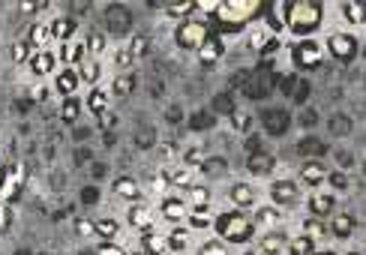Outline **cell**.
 Returning a JSON list of instances; mask_svg holds the SVG:
<instances>
[{
    "label": "cell",
    "mask_w": 366,
    "mask_h": 255,
    "mask_svg": "<svg viewBox=\"0 0 366 255\" xmlns=\"http://www.w3.org/2000/svg\"><path fill=\"white\" fill-rule=\"evenodd\" d=\"M255 15H261V6L255 0H222V3L213 6L211 21L216 24V30L222 36V34H240L249 24V19H255Z\"/></svg>",
    "instance_id": "cell-1"
},
{
    "label": "cell",
    "mask_w": 366,
    "mask_h": 255,
    "mask_svg": "<svg viewBox=\"0 0 366 255\" xmlns=\"http://www.w3.org/2000/svg\"><path fill=\"white\" fill-rule=\"evenodd\" d=\"M321 19H324V6L319 0H294V3H288L286 27L297 39H312V34L321 27Z\"/></svg>",
    "instance_id": "cell-2"
},
{
    "label": "cell",
    "mask_w": 366,
    "mask_h": 255,
    "mask_svg": "<svg viewBox=\"0 0 366 255\" xmlns=\"http://www.w3.org/2000/svg\"><path fill=\"white\" fill-rule=\"evenodd\" d=\"M213 228L219 234L222 243H249V237L255 234V222L246 217L244 210H226L213 219Z\"/></svg>",
    "instance_id": "cell-3"
},
{
    "label": "cell",
    "mask_w": 366,
    "mask_h": 255,
    "mask_svg": "<svg viewBox=\"0 0 366 255\" xmlns=\"http://www.w3.org/2000/svg\"><path fill=\"white\" fill-rule=\"evenodd\" d=\"M207 36H211V24H207V19L204 21L202 19H186L174 27V43H177L183 52H198Z\"/></svg>",
    "instance_id": "cell-4"
},
{
    "label": "cell",
    "mask_w": 366,
    "mask_h": 255,
    "mask_svg": "<svg viewBox=\"0 0 366 255\" xmlns=\"http://www.w3.org/2000/svg\"><path fill=\"white\" fill-rule=\"evenodd\" d=\"M24 177H28V171H24L21 162H6L0 168V201L10 204L12 199H19L24 189Z\"/></svg>",
    "instance_id": "cell-5"
},
{
    "label": "cell",
    "mask_w": 366,
    "mask_h": 255,
    "mask_svg": "<svg viewBox=\"0 0 366 255\" xmlns=\"http://www.w3.org/2000/svg\"><path fill=\"white\" fill-rule=\"evenodd\" d=\"M327 52L339 63H352V60H357V54H360V43H357V36H352L348 30H336V34L327 36Z\"/></svg>",
    "instance_id": "cell-6"
},
{
    "label": "cell",
    "mask_w": 366,
    "mask_h": 255,
    "mask_svg": "<svg viewBox=\"0 0 366 255\" xmlns=\"http://www.w3.org/2000/svg\"><path fill=\"white\" fill-rule=\"evenodd\" d=\"M321 57H324V52L315 39H297V43L291 45V60H294L297 69H319Z\"/></svg>",
    "instance_id": "cell-7"
},
{
    "label": "cell",
    "mask_w": 366,
    "mask_h": 255,
    "mask_svg": "<svg viewBox=\"0 0 366 255\" xmlns=\"http://www.w3.org/2000/svg\"><path fill=\"white\" fill-rule=\"evenodd\" d=\"M127 222H129V228H136V232H153V225H156V213L151 210V204H144V201H132L129 204V210H127Z\"/></svg>",
    "instance_id": "cell-8"
},
{
    "label": "cell",
    "mask_w": 366,
    "mask_h": 255,
    "mask_svg": "<svg viewBox=\"0 0 366 255\" xmlns=\"http://www.w3.org/2000/svg\"><path fill=\"white\" fill-rule=\"evenodd\" d=\"M301 199V189H297L294 180H273L270 184V201L273 208H291Z\"/></svg>",
    "instance_id": "cell-9"
},
{
    "label": "cell",
    "mask_w": 366,
    "mask_h": 255,
    "mask_svg": "<svg viewBox=\"0 0 366 255\" xmlns=\"http://www.w3.org/2000/svg\"><path fill=\"white\" fill-rule=\"evenodd\" d=\"M48 30H52V43H72V36H76L78 30V21L72 19V15H57V19L48 21Z\"/></svg>",
    "instance_id": "cell-10"
},
{
    "label": "cell",
    "mask_w": 366,
    "mask_h": 255,
    "mask_svg": "<svg viewBox=\"0 0 366 255\" xmlns=\"http://www.w3.org/2000/svg\"><path fill=\"white\" fill-rule=\"evenodd\" d=\"M228 201L235 204V210H246V208H252L255 201H259V192H255V186L252 184H231L228 189Z\"/></svg>",
    "instance_id": "cell-11"
},
{
    "label": "cell",
    "mask_w": 366,
    "mask_h": 255,
    "mask_svg": "<svg viewBox=\"0 0 366 255\" xmlns=\"http://www.w3.org/2000/svg\"><path fill=\"white\" fill-rule=\"evenodd\" d=\"M222 54H226V39H222L219 34H211L202 43V48H198V60H202L204 67H213Z\"/></svg>",
    "instance_id": "cell-12"
},
{
    "label": "cell",
    "mask_w": 366,
    "mask_h": 255,
    "mask_svg": "<svg viewBox=\"0 0 366 255\" xmlns=\"http://www.w3.org/2000/svg\"><path fill=\"white\" fill-rule=\"evenodd\" d=\"M81 87V78H78V69H69L63 67L61 72L54 76V90L63 96V100H69V96H76Z\"/></svg>",
    "instance_id": "cell-13"
},
{
    "label": "cell",
    "mask_w": 366,
    "mask_h": 255,
    "mask_svg": "<svg viewBox=\"0 0 366 255\" xmlns=\"http://www.w3.org/2000/svg\"><path fill=\"white\" fill-rule=\"evenodd\" d=\"M28 67L33 76H48V72H54L57 69V54L52 52V48H43V52H33V57L28 60Z\"/></svg>",
    "instance_id": "cell-14"
},
{
    "label": "cell",
    "mask_w": 366,
    "mask_h": 255,
    "mask_svg": "<svg viewBox=\"0 0 366 255\" xmlns=\"http://www.w3.org/2000/svg\"><path fill=\"white\" fill-rule=\"evenodd\" d=\"M85 57H87V45L78 43V39H72V43H63L61 45V63H63V67L78 69L81 63H85Z\"/></svg>",
    "instance_id": "cell-15"
},
{
    "label": "cell",
    "mask_w": 366,
    "mask_h": 255,
    "mask_svg": "<svg viewBox=\"0 0 366 255\" xmlns=\"http://www.w3.org/2000/svg\"><path fill=\"white\" fill-rule=\"evenodd\" d=\"M336 210V195L334 192H312L310 195V213L315 219H324Z\"/></svg>",
    "instance_id": "cell-16"
},
{
    "label": "cell",
    "mask_w": 366,
    "mask_h": 255,
    "mask_svg": "<svg viewBox=\"0 0 366 255\" xmlns=\"http://www.w3.org/2000/svg\"><path fill=\"white\" fill-rule=\"evenodd\" d=\"M160 213H162V219H169V222H174V225H177V222L186 217V201L180 199V195H165L162 199V204H160Z\"/></svg>",
    "instance_id": "cell-17"
},
{
    "label": "cell",
    "mask_w": 366,
    "mask_h": 255,
    "mask_svg": "<svg viewBox=\"0 0 366 255\" xmlns=\"http://www.w3.org/2000/svg\"><path fill=\"white\" fill-rule=\"evenodd\" d=\"M24 39H28V45L33 48V52H43V48H48V43H52V30H48V21H33Z\"/></svg>",
    "instance_id": "cell-18"
},
{
    "label": "cell",
    "mask_w": 366,
    "mask_h": 255,
    "mask_svg": "<svg viewBox=\"0 0 366 255\" xmlns=\"http://www.w3.org/2000/svg\"><path fill=\"white\" fill-rule=\"evenodd\" d=\"M301 180L306 186H321L324 180H327V168H324V162L319 159H310L301 166Z\"/></svg>",
    "instance_id": "cell-19"
},
{
    "label": "cell",
    "mask_w": 366,
    "mask_h": 255,
    "mask_svg": "<svg viewBox=\"0 0 366 255\" xmlns=\"http://www.w3.org/2000/svg\"><path fill=\"white\" fill-rule=\"evenodd\" d=\"M162 177H165V184H169L171 189H189V186H193V168H186V166L165 168Z\"/></svg>",
    "instance_id": "cell-20"
},
{
    "label": "cell",
    "mask_w": 366,
    "mask_h": 255,
    "mask_svg": "<svg viewBox=\"0 0 366 255\" xmlns=\"http://www.w3.org/2000/svg\"><path fill=\"white\" fill-rule=\"evenodd\" d=\"M261 12L268 15V27L273 34H279L286 27V19H288V3H270V6H261Z\"/></svg>",
    "instance_id": "cell-21"
},
{
    "label": "cell",
    "mask_w": 366,
    "mask_h": 255,
    "mask_svg": "<svg viewBox=\"0 0 366 255\" xmlns=\"http://www.w3.org/2000/svg\"><path fill=\"white\" fill-rule=\"evenodd\" d=\"M85 109L90 114H96V118H103V114L108 111V90L103 87H90V93L85 96Z\"/></svg>",
    "instance_id": "cell-22"
},
{
    "label": "cell",
    "mask_w": 366,
    "mask_h": 255,
    "mask_svg": "<svg viewBox=\"0 0 366 255\" xmlns=\"http://www.w3.org/2000/svg\"><path fill=\"white\" fill-rule=\"evenodd\" d=\"M136 85H138V78H136V72L132 69H127V72H118L114 76V81H111V96H129L132 90H136Z\"/></svg>",
    "instance_id": "cell-23"
},
{
    "label": "cell",
    "mask_w": 366,
    "mask_h": 255,
    "mask_svg": "<svg viewBox=\"0 0 366 255\" xmlns=\"http://www.w3.org/2000/svg\"><path fill=\"white\" fill-rule=\"evenodd\" d=\"M111 189H114V195L118 199H127V201H141V192H138V184L132 177H118L111 184Z\"/></svg>",
    "instance_id": "cell-24"
},
{
    "label": "cell",
    "mask_w": 366,
    "mask_h": 255,
    "mask_svg": "<svg viewBox=\"0 0 366 255\" xmlns=\"http://www.w3.org/2000/svg\"><path fill=\"white\" fill-rule=\"evenodd\" d=\"M343 19L348 24H366V3H360V0H343Z\"/></svg>",
    "instance_id": "cell-25"
},
{
    "label": "cell",
    "mask_w": 366,
    "mask_h": 255,
    "mask_svg": "<svg viewBox=\"0 0 366 255\" xmlns=\"http://www.w3.org/2000/svg\"><path fill=\"white\" fill-rule=\"evenodd\" d=\"M282 250H286V234H282V232H268L261 237V243H259L261 255H279Z\"/></svg>",
    "instance_id": "cell-26"
},
{
    "label": "cell",
    "mask_w": 366,
    "mask_h": 255,
    "mask_svg": "<svg viewBox=\"0 0 366 255\" xmlns=\"http://www.w3.org/2000/svg\"><path fill=\"white\" fill-rule=\"evenodd\" d=\"M330 232H334L339 241H348L354 234V217L352 213H336L334 222H330Z\"/></svg>",
    "instance_id": "cell-27"
},
{
    "label": "cell",
    "mask_w": 366,
    "mask_h": 255,
    "mask_svg": "<svg viewBox=\"0 0 366 255\" xmlns=\"http://www.w3.org/2000/svg\"><path fill=\"white\" fill-rule=\"evenodd\" d=\"M94 232H96V237H103V241H114V237L120 234V222L111 217H99V219H94Z\"/></svg>",
    "instance_id": "cell-28"
},
{
    "label": "cell",
    "mask_w": 366,
    "mask_h": 255,
    "mask_svg": "<svg viewBox=\"0 0 366 255\" xmlns=\"http://www.w3.org/2000/svg\"><path fill=\"white\" fill-rule=\"evenodd\" d=\"M141 250L151 252V255H162L169 250V243H165V237L160 232H144L141 234Z\"/></svg>",
    "instance_id": "cell-29"
},
{
    "label": "cell",
    "mask_w": 366,
    "mask_h": 255,
    "mask_svg": "<svg viewBox=\"0 0 366 255\" xmlns=\"http://www.w3.org/2000/svg\"><path fill=\"white\" fill-rule=\"evenodd\" d=\"M78 78H81V85L96 87V81L103 78V63H99V60H87V63H81V67H78Z\"/></svg>",
    "instance_id": "cell-30"
},
{
    "label": "cell",
    "mask_w": 366,
    "mask_h": 255,
    "mask_svg": "<svg viewBox=\"0 0 366 255\" xmlns=\"http://www.w3.org/2000/svg\"><path fill=\"white\" fill-rule=\"evenodd\" d=\"M270 166H273V159H270V156L268 153H249V162H246V168L249 171H252V175H268V171H270Z\"/></svg>",
    "instance_id": "cell-31"
},
{
    "label": "cell",
    "mask_w": 366,
    "mask_h": 255,
    "mask_svg": "<svg viewBox=\"0 0 366 255\" xmlns=\"http://www.w3.org/2000/svg\"><path fill=\"white\" fill-rule=\"evenodd\" d=\"M288 255H315V241H310L306 234L288 241Z\"/></svg>",
    "instance_id": "cell-32"
},
{
    "label": "cell",
    "mask_w": 366,
    "mask_h": 255,
    "mask_svg": "<svg viewBox=\"0 0 366 255\" xmlns=\"http://www.w3.org/2000/svg\"><path fill=\"white\" fill-rule=\"evenodd\" d=\"M78 114H81V100H78V96H69V100L61 102V118L66 123H76Z\"/></svg>",
    "instance_id": "cell-33"
},
{
    "label": "cell",
    "mask_w": 366,
    "mask_h": 255,
    "mask_svg": "<svg viewBox=\"0 0 366 255\" xmlns=\"http://www.w3.org/2000/svg\"><path fill=\"white\" fill-rule=\"evenodd\" d=\"M186 219H189V225L193 228H211L213 225V219H211V213H207V208H193V213H186Z\"/></svg>",
    "instance_id": "cell-34"
},
{
    "label": "cell",
    "mask_w": 366,
    "mask_h": 255,
    "mask_svg": "<svg viewBox=\"0 0 366 255\" xmlns=\"http://www.w3.org/2000/svg\"><path fill=\"white\" fill-rule=\"evenodd\" d=\"M202 6L198 3H174V6H165V15H171V19H180V21H186L193 12H198Z\"/></svg>",
    "instance_id": "cell-35"
},
{
    "label": "cell",
    "mask_w": 366,
    "mask_h": 255,
    "mask_svg": "<svg viewBox=\"0 0 366 255\" xmlns=\"http://www.w3.org/2000/svg\"><path fill=\"white\" fill-rule=\"evenodd\" d=\"M186 237H189V234H186V228H174V232H171L169 237H165V243H169V250H171V252H183V250H186V243H189Z\"/></svg>",
    "instance_id": "cell-36"
},
{
    "label": "cell",
    "mask_w": 366,
    "mask_h": 255,
    "mask_svg": "<svg viewBox=\"0 0 366 255\" xmlns=\"http://www.w3.org/2000/svg\"><path fill=\"white\" fill-rule=\"evenodd\" d=\"M186 192H189V199H193V208H207V204H211V189H207V186H195L193 184Z\"/></svg>",
    "instance_id": "cell-37"
},
{
    "label": "cell",
    "mask_w": 366,
    "mask_h": 255,
    "mask_svg": "<svg viewBox=\"0 0 366 255\" xmlns=\"http://www.w3.org/2000/svg\"><path fill=\"white\" fill-rule=\"evenodd\" d=\"M183 166H186V168H204V151H202V147H189V151L186 153H183Z\"/></svg>",
    "instance_id": "cell-38"
},
{
    "label": "cell",
    "mask_w": 366,
    "mask_h": 255,
    "mask_svg": "<svg viewBox=\"0 0 366 255\" xmlns=\"http://www.w3.org/2000/svg\"><path fill=\"white\" fill-rule=\"evenodd\" d=\"M85 45H87V52H90V54H103V52H105V45H108V43H105V34H103V30H90Z\"/></svg>",
    "instance_id": "cell-39"
},
{
    "label": "cell",
    "mask_w": 366,
    "mask_h": 255,
    "mask_svg": "<svg viewBox=\"0 0 366 255\" xmlns=\"http://www.w3.org/2000/svg\"><path fill=\"white\" fill-rule=\"evenodd\" d=\"M33 57V48L28 45V39H19V43H12V63H28Z\"/></svg>",
    "instance_id": "cell-40"
},
{
    "label": "cell",
    "mask_w": 366,
    "mask_h": 255,
    "mask_svg": "<svg viewBox=\"0 0 366 255\" xmlns=\"http://www.w3.org/2000/svg\"><path fill=\"white\" fill-rule=\"evenodd\" d=\"M301 234H306L310 241H319V237H324V219H315V217H310L303 222V232Z\"/></svg>",
    "instance_id": "cell-41"
},
{
    "label": "cell",
    "mask_w": 366,
    "mask_h": 255,
    "mask_svg": "<svg viewBox=\"0 0 366 255\" xmlns=\"http://www.w3.org/2000/svg\"><path fill=\"white\" fill-rule=\"evenodd\" d=\"M132 52H129V45H120L118 52H114V67H118L120 72H127V69H132Z\"/></svg>",
    "instance_id": "cell-42"
},
{
    "label": "cell",
    "mask_w": 366,
    "mask_h": 255,
    "mask_svg": "<svg viewBox=\"0 0 366 255\" xmlns=\"http://www.w3.org/2000/svg\"><path fill=\"white\" fill-rule=\"evenodd\" d=\"M277 219H279V208H273V204H270V208H261L259 217H255L252 222H255V225H273Z\"/></svg>",
    "instance_id": "cell-43"
},
{
    "label": "cell",
    "mask_w": 366,
    "mask_h": 255,
    "mask_svg": "<svg viewBox=\"0 0 366 255\" xmlns=\"http://www.w3.org/2000/svg\"><path fill=\"white\" fill-rule=\"evenodd\" d=\"M12 208H10V204H6V201H0V237H3L6 232H10V228H12Z\"/></svg>",
    "instance_id": "cell-44"
},
{
    "label": "cell",
    "mask_w": 366,
    "mask_h": 255,
    "mask_svg": "<svg viewBox=\"0 0 366 255\" xmlns=\"http://www.w3.org/2000/svg\"><path fill=\"white\" fill-rule=\"evenodd\" d=\"M94 252L96 255H127V250H123L120 243H114V241H99V246Z\"/></svg>",
    "instance_id": "cell-45"
},
{
    "label": "cell",
    "mask_w": 366,
    "mask_h": 255,
    "mask_svg": "<svg viewBox=\"0 0 366 255\" xmlns=\"http://www.w3.org/2000/svg\"><path fill=\"white\" fill-rule=\"evenodd\" d=\"M198 255H228V246L222 241H207V243H202Z\"/></svg>",
    "instance_id": "cell-46"
},
{
    "label": "cell",
    "mask_w": 366,
    "mask_h": 255,
    "mask_svg": "<svg viewBox=\"0 0 366 255\" xmlns=\"http://www.w3.org/2000/svg\"><path fill=\"white\" fill-rule=\"evenodd\" d=\"M231 126H235L237 133H246V129L252 126V120H249L246 111H235V114H231Z\"/></svg>",
    "instance_id": "cell-47"
},
{
    "label": "cell",
    "mask_w": 366,
    "mask_h": 255,
    "mask_svg": "<svg viewBox=\"0 0 366 255\" xmlns=\"http://www.w3.org/2000/svg\"><path fill=\"white\" fill-rule=\"evenodd\" d=\"M76 234H78V237H94V234H96V232H94V222L85 219V217L76 219Z\"/></svg>",
    "instance_id": "cell-48"
},
{
    "label": "cell",
    "mask_w": 366,
    "mask_h": 255,
    "mask_svg": "<svg viewBox=\"0 0 366 255\" xmlns=\"http://www.w3.org/2000/svg\"><path fill=\"white\" fill-rule=\"evenodd\" d=\"M129 52H132V57H136V60H138V57H144V52H147V39H144V36H136V39L129 43Z\"/></svg>",
    "instance_id": "cell-49"
},
{
    "label": "cell",
    "mask_w": 366,
    "mask_h": 255,
    "mask_svg": "<svg viewBox=\"0 0 366 255\" xmlns=\"http://www.w3.org/2000/svg\"><path fill=\"white\" fill-rule=\"evenodd\" d=\"M273 52H279V36H270L268 43H264V48H261V57H270Z\"/></svg>",
    "instance_id": "cell-50"
},
{
    "label": "cell",
    "mask_w": 366,
    "mask_h": 255,
    "mask_svg": "<svg viewBox=\"0 0 366 255\" xmlns=\"http://www.w3.org/2000/svg\"><path fill=\"white\" fill-rule=\"evenodd\" d=\"M327 180H330V184H334L336 189H345V186H348V177H345V175H339V171H334V175L327 171Z\"/></svg>",
    "instance_id": "cell-51"
},
{
    "label": "cell",
    "mask_w": 366,
    "mask_h": 255,
    "mask_svg": "<svg viewBox=\"0 0 366 255\" xmlns=\"http://www.w3.org/2000/svg\"><path fill=\"white\" fill-rule=\"evenodd\" d=\"M246 151L249 153H259V135H249L246 138Z\"/></svg>",
    "instance_id": "cell-52"
},
{
    "label": "cell",
    "mask_w": 366,
    "mask_h": 255,
    "mask_svg": "<svg viewBox=\"0 0 366 255\" xmlns=\"http://www.w3.org/2000/svg\"><path fill=\"white\" fill-rule=\"evenodd\" d=\"M39 10H43L39 3H21V12H39Z\"/></svg>",
    "instance_id": "cell-53"
},
{
    "label": "cell",
    "mask_w": 366,
    "mask_h": 255,
    "mask_svg": "<svg viewBox=\"0 0 366 255\" xmlns=\"http://www.w3.org/2000/svg\"><path fill=\"white\" fill-rule=\"evenodd\" d=\"M33 96H36L39 102H45V100H48V90H45V87H39V90H33Z\"/></svg>",
    "instance_id": "cell-54"
},
{
    "label": "cell",
    "mask_w": 366,
    "mask_h": 255,
    "mask_svg": "<svg viewBox=\"0 0 366 255\" xmlns=\"http://www.w3.org/2000/svg\"><path fill=\"white\" fill-rule=\"evenodd\" d=\"M127 255H151V252H144V250H136V252H127Z\"/></svg>",
    "instance_id": "cell-55"
},
{
    "label": "cell",
    "mask_w": 366,
    "mask_h": 255,
    "mask_svg": "<svg viewBox=\"0 0 366 255\" xmlns=\"http://www.w3.org/2000/svg\"><path fill=\"white\" fill-rule=\"evenodd\" d=\"M315 255H336L334 250H324V252H315Z\"/></svg>",
    "instance_id": "cell-56"
},
{
    "label": "cell",
    "mask_w": 366,
    "mask_h": 255,
    "mask_svg": "<svg viewBox=\"0 0 366 255\" xmlns=\"http://www.w3.org/2000/svg\"><path fill=\"white\" fill-rule=\"evenodd\" d=\"M78 255H96V252H94V250H81Z\"/></svg>",
    "instance_id": "cell-57"
},
{
    "label": "cell",
    "mask_w": 366,
    "mask_h": 255,
    "mask_svg": "<svg viewBox=\"0 0 366 255\" xmlns=\"http://www.w3.org/2000/svg\"><path fill=\"white\" fill-rule=\"evenodd\" d=\"M246 255H261V252H259V250H249V252H246Z\"/></svg>",
    "instance_id": "cell-58"
},
{
    "label": "cell",
    "mask_w": 366,
    "mask_h": 255,
    "mask_svg": "<svg viewBox=\"0 0 366 255\" xmlns=\"http://www.w3.org/2000/svg\"><path fill=\"white\" fill-rule=\"evenodd\" d=\"M345 255H360V252H345Z\"/></svg>",
    "instance_id": "cell-59"
}]
</instances>
